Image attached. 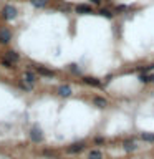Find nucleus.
I'll return each instance as SVG.
<instances>
[{"mask_svg":"<svg viewBox=\"0 0 154 159\" xmlns=\"http://www.w3.org/2000/svg\"><path fill=\"white\" fill-rule=\"evenodd\" d=\"M17 17V8L13 5H5L4 7V18L5 20H13Z\"/></svg>","mask_w":154,"mask_h":159,"instance_id":"obj_1","label":"nucleus"},{"mask_svg":"<svg viewBox=\"0 0 154 159\" xmlns=\"http://www.w3.org/2000/svg\"><path fill=\"white\" fill-rule=\"evenodd\" d=\"M30 139L32 141H35V143H40L41 139H43V134H41V131H40L38 126H35V128L30 129Z\"/></svg>","mask_w":154,"mask_h":159,"instance_id":"obj_2","label":"nucleus"},{"mask_svg":"<svg viewBox=\"0 0 154 159\" xmlns=\"http://www.w3.org/2000/svg\"><path fill=\"white\" fill-rule=\"evenodd\" d=\"M10 32L8 30H5V28H2V30H0V41H2V43H8V41H10Z\"/></svg>","mask_w":154,"mask_h":159,"instance_id":"obj_3","label":"nucleus"},{"mask_svg":"<svg viewBox=\"0 0 154 159\" xmlns=\"http://www.w3.org/2000/svg\"><path fill=\"white\" fill-rule=\"evenodd\" d=\"M93 103L96 104L98 108H106V106H108V101H106L104 98H101V96H96L94 99H93Z\"/></svg>","mask_w":154,"mask_h":159,"instance_id":"obj_4","label":"nucleus"},{"mask_svg":"<svg viewBox=\"0 0 154 159\" xmlns=\"http://www.w3.org/2000/svg\"><path fill=\"white\" fill-rule=\"evenodd\" d=\"M58 93H60L62 96H70V95H71V88L68 86V85H63V86L58 88Z\"/></svg>","mask_w":154,"mask_h":159,"instance_id":"obj_5","label":"nucleus"},{"mask_svg":"<svg viewBox=\"0 0 154 159\" xmlns=\"http://www.w3.org/2000/svg\"><path fill=\"white\" fill-rule=\"evenodd\" d=\"M23 80H25L27 83L33 85V83H35V75H33V73H30V71H27L25 75H23Z\"/></svg>","mask_w":154,"mask_h":159,"instance_id":"obj_6","label":"nucleus"},{"mask_svg":"<svg viewBox=\"0 0 154 159\" xmlns=\"http://www.w3.org/2000/svg\"><path fill=\"white\" fill-rule=\"evenodd\" d=\"M76 12L78 13H90V12H91V7L90 5H78Z\"/></svg>","mask_w":154,"mask_h":159,"instance_id":"obj_7","label":"nucleus"},{"mask_svg":"<svg viewBox=\"0 0 154 159\" xmlns=\"http://www.w3.org/2000/svg\"><path fill=\"white\" fill-rule=\"evenodd\" d=\"M103 154L98 151V149H94V151H91V153L88 154V159H101Z\"/></svg>","mask_w":154,"mask_h":159,"instance_id":"obj_8","label":"nucleus"},{"mask_svg":"<svg viewBox=\"0 0 154 159\" xmlns=\"http://www.w3.org/2000/svg\"><path fill=\"white\" fill-rule=\"evenodd\" d=\"M7 60H10L12 63H15V62H18V55H17L15 51H8V53H7Z\"/></svg>","mask_w":154,"mask_h":159,"instance_id":"obj_9","label":"nucleus"},{"mask_svg":"<svg viewBox=\"0 0 154 159\" xmlns=\"http://www.w3.org/2000/svg\"><path fill=\"white\" fill-rule=\"evenodd\" d=\"M83 148H85L83 144H75V146H71V148H68V153H80Z\"/></svg>","mask_w":154,"mask_h":159,"instance_id":"obj_10","label":"nucleus"},{"mask_svg":"<svg viewBox=\"0 0 154 159\" xmlns=\"http://www.w3.org/2000/svg\"><path fill=\"white\" fill-rule=\"evenodd\" d=\"M124 148V151H128V153H131V151H136V148H138V146H136V144L134 143H126L123 146Z\"/></svg>","mask_w":154,"mask_h":159,"instance_id":"obj_11","label":"nucleus"},{"mask_svg":"<svg viewBox=\"0 0 154 159\" xmlns=\"http://www.w3.org/2000/svg\"><path fill=\"white\" fill-rule=\"evenodd\" d=\"M85 83L91 85V86H99V85H101V83L98 81V80H94V78H85Z\"/></svg>","mask_w":154,"mask_h":159,"instance_id":"obj_12","label":"nucleus"},{"mask_svg":"<svg viewBox=\"0 0 154 159\" xmlns=\"http://www.w3.org/2000/svg\"><path fill=\"white\" fill-rule=\"evenodd\" d=\"M38 73H40V75H43V76H53V71L46 70V68H38Z\"/></svg>","mask_w":154,"mask_h":159,"instance_id":"obj_13","label":"nucleus"},{"mask_svg":"<svg viewBox=\"0 0 154 159\" xmlns=\"http://www.w3.org/2000/svg\"><path fill=\"white\" fill-rule=\"evenodd\" d=\"M30 2H32V4H33L35 7H38V8L46 5V0H30Z\"/></svg>","mask_w":154,"mask_h":159,"instance_id":"obj_14","label":"nucleus"},{"mask_svg":"<svg viewBox=\"0 0 154 159\" xmlns=\"http://www.w3.org/2000/svg\"><path fill=\"white\" fill-rule=\"evenodd\" d=\"M141 138H143L144 141H154V134H149V133H143V134H141Z\"/></svg>","mask_w":154,"mask_h":159,"instance_id":"obj_15","label":"nucleus"},{"mask_svg":"<svg viewBox=\"0 0 154 159\" xmlns=\"http://www.w3.org/2000/svg\"><path fill=\"white\" fill-rule=\"evenodd\" d=\"M99 13H101L103 17H106V18H111V17H113V13H111L109 10H106V8H103V10L99 12Z\"/></svg>","mask_w":154,"mask_h":159,"instance_id":"obj_16","label":"nucleus"},{"mask_svg":"<svg viewBox=\"0 0 154 159\" xmlns=\"http://www.w3.org/2000/svg\"><path fill=\"white\" fill-rule=\"evenodd\" d=\"M141 80H143V81H151V76H146V75H143V76H141Z\"/></svg>","mask_w":154,"mask_h":159,"instance_id":"obj_17","label":"nucleus"},{"mask_svg":"<svg viewBox=\"0 0 154 159\" xmlns=\"http://www.w3.org/2000/svg\"><path fill=\"white\" fill-rule=\"evenodd\" d=\"M118 10H119V12H123V10H126V5H118Z\"/></svg>","mask_w":154,"mask_h":159,"instance_id":"obj_18","label":"nucleus"},{"mask_svg":"<svg viewBox=\"0 0 154 159\" xmlns=\"http://www.w3.org/2000/svg\"><path fill=\"white\" fill-rule=\"evenodd\" d=\"M93 4H99V2H101V0H91Z\"/></svg>","mask_w":154,"mask_h":159,"instance_id":"obj_19","label":"nucleus"},{"mask_svg":"<svg viewBox=\"0 0 154 159\" xmlns=\"http://www.w3.org/2000/svg\"><path fill=\"white\" fill-rule=\"evenodd\" d=\"M151 81H153V83H154V75H153V76H151Z\"/></svg>","mask_w":154,"mask_h":159,"instance_id":"obj_20","label":"nucleus"}]
</instances>
